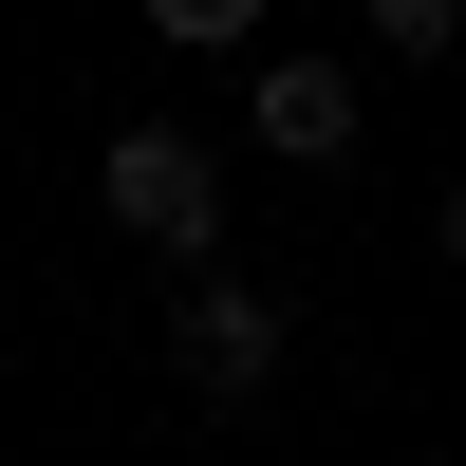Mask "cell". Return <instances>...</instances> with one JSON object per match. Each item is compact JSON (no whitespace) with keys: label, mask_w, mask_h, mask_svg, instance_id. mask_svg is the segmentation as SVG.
Here are the masks:
<instances>
[{"label":"cell","mask_w":466,"mask_h":466,"mask_svg":"<svg viewBox=\"0 0 466 466\" xmlns=\"http://www.w3.org/2000/svg\"><path fill=\"white\" fill-rule=\"evenodd\" d=\"M466 37V0H373V56H448Z\"/></svg>","instance_id":"5"},{"label":"cell","mask_w":466,"mask_h":466,"mask_svg":"<svg viewBox=\"0 0 466 466\" xmlns=\"http://www.w3.org/2000/svg\"><path fill=\"white\" fill-rule=\"evenodd\" d=\"M168 355H187V392H206V410H261V392H280V299H261V280H224V261H187Z\"/></svg>","instance_id":"2"},{"label":"cell","mask_w":466,"mask_h":466,"mask_svg":"<svg viewBox=\"0 0 466 466\" xmlns=\"http://www.w3.org/2000/svg\"><path fill=\"white\" fill-rule=\"evenodd\" d=\"M243 131L280 149V168H336V149H355V56H318V37L261 56V75H243Z\"/></svg>","instance_id":"3"},{"label":"cell","mask_w":466,"mask_h":466,"mask_svg":"<svg viewBox=\"0 0 466 466\" xmlns=\"http://www.w3.org/2000/svg\"><path fill=\"white\" fill-rule=\"evenodd\" d=\"M448 280H466V187H448Z\"/></svg>","instance_id":"6"},{"label":"cell","mask_w":466,"mask_h":466,"mask_svg":"<svg viewBox=\"0 0 466 466\" xmlns=\"http://www.w3.org/2000/svg\"><path fill=\"white\" fill-rule=\"evenodd\" d=\"M149 37H187V56H243V37H261V0H149Z\"/></svg>","instance_id":"4"},{"label":"cell","mask_w":466,"mask_h":466,"mask_svg":"<svg viewBox=\"0 0 466 466\" xmlns=\"http://www.w3.org/2000/svg\"><path fill=\"white\" fill-rule=\"evenodd\" d=\"M94 206L131 224L149 261H224V168H206V131H149V112H131V131L94 149Z\"/></svg>","instance_id":"1"}]
</instances>
